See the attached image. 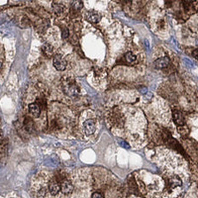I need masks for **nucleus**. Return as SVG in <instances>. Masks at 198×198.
I'll return each instance as SVG.
<instances>
[{
    "instance_id": "f257e3e1",
    "label": "nucleus",
    "mask_w": 198,
    "mask_h": 198,
    "mask_svg": "<svg viewBox=\"0 0 198 198\" xmlns=\"http://www.w3.org/2000/svg\"><path fill=\"white\" fill-rule=\"evenodd\" d=\"M92 170L41 171L35 174L31 184L34 198H88L93 187Z\"/></svg>"
},
{
    "instance_id": "f03ea898",
    "label": "nucleus",
    "mask_w": 198,
    "mask_h": 198,
    "mask_svg": "<svg viewBox=\"0 0 198 198\" xmlns=\"http://www.w3.org/2000/svg\"><path fill=\"white\" fill-rule=\"evenodd\" d=\"M63 91L66 95L71 98H77L80 93L79 88L76 84L72 83L66 84L63 86Z\"/></svg>"
},
{
    "instance_id": "7ed1b4c3",
    "label": "nucleus",
    "mask_w": 198,
    "mask_h": 198,
    "mask_svg": "<svg viewBox=\"0 0 198 198\" xmlns=\"http://www.w3.org/2000/svg\"><path fill=\"white\" fill-rule=\"evenodd\" d=\"M53 65L57 71H65L67 66V61L63 59L61 54H56L53 59Z\"/></svg>"
},
{
    "instance_id": "20e7f679",
    "label": "nucleus",
    "mask_w": 198,
    "mask_h": 198,
    "mask_svg": "<svg viewBox=\"0 0 198 198\" xmlns=\"http://www.w3.org/2000/svg\"><path fill=\"white\" fill-rule=\"evenodd\" d=\"M173 121L178 126H184L185 119L182 113L178 110H174L172 112Z\"/></svg>"
},
{
    "instance_id": "39448f33",
    "label": "nucleus",
    "mask_w": 198,
    "mask_h": 198,
    "mask_svg": "<svg viewBox=\"0 0 198 198\" xmlns=\"http://www.w3.org/2000/svg\"><path fill=\"white\" fill-rule=\"evenodd\" d=\"M86 19L90 22L96 23L101 19V16L98 12L95 11H89L85 14Z\"/></svg>"
},
{
    "instance_id": "423d86ee",
    "label": "nucleus",
    "mask_w": 198,
    "mask_h": 198,
    "mask_svg": "<svg viewBox=\"0 0 198 198\" xmlns=\"http://www.w3.org/2000/svg\"><path fill=\"white\" fill-rule=\"evenodd\" d=\"M169 63L170 59L167 57H165L156 60L154 62V66L157 69H161L167 67Z\"/></svg>"
},
{
    "instance_id": "0eeeda50",
    "label": "nucleus",
    "mask_w": 198,
    "mask_h": 198,
    "mask_svg": "<svg viewBox=\"0 0 198 198\" xmlns=\"http://www.w3.org/2000/svg\"><path fill=\"white\" fill-rule=\"evenodd\" d=\"M168 183L170 185V187L173 188L177 186H181L182 185L181 181L180 180L178 176L174 177L173 178L171 179Z\"/></svg>"
},
{
    "instance_id": "6e6552de",
    "label": "nucleus",
    "mask_w": 198,
    "mask_h": 198,
    "mask_svg": "<svg viewBox=\"0 0 198 198\" xmlns=\"http://www.w3.org/2000/svg\"><path fill=\"white\" fill-rule=\"evenodd\" d=\"M72 7L76 10H80L83 7V2L81 1H73L72 2Z\"/></svg>"
},
{
    "instance_id": "1a4fd4ad",
    "label": "nucleus",
    "mask_w": 198,
    "mask_h": 198,
    "mask_svg": "<svg viewBox=\"0 0 198 198\" xmlns=\"http://www.w3.org/2000/svg\"><path fill=\"white\" fill-rule=\"evenodd\" d=\"M126 59L128 62H133L134 61H136V57L133 53H132L131 52H128L126 54Z\"/></svg>"
},
{
    "instance_id": "9d476101",
    "label": "nucleus",
    "mask_w": 198,
    "mask_h": 198,
    "mask_svg": "<svg viewBox=\"0 0 198 198\" xmlns=\"http://www.w3.org/2000/svg\"><path fill=\"white\" fill-rule=\"evenodd\" d=\"M178 131L182 136H185L188 134V128L185 126L178 127Z\"/></svg>"
},
{
    "instance_id": "9b49d317",
    "label": "nucleus",
    "mask_w": 198,
    "mask_h": 198,
    "mask_svg": "<svg viewBox=\"0 0 198 198\" xmlns=\"http://www.w3.org/2000/svg\"><path fill=\"white\" fill-rule=\"evenodd\" d=\"M53 8L55 11H57V12H62L63 11V6L62 5H59L58 4H54L53 5Z\"/></svg>"
},
{
    "instance_id": "f8f14e48",
    "label": "nucleus",
    "mask_w": 198,
    "mask_h": 198,
    "mask_svg": "<svg viewBox=\"0 0 198 198\" xmlns=\"http://www.w3.org/2000/svg\"><path fill=\"white\" fill-rule=\"evenodd\" d=\"M183 61H184V63L187 67H190V68H192L193 67V63L189 59H187V58H184Z\"/></svg>"
},
{
    "instance_id": "ddd939ff",
    "label": "nucleus",
    "mask_w": 198,
    "mask_h": 198,
    "mask_svg": "<svg viewBox=\"0 0 198 198\" xmlns=\"http://www.w3.org/2000/svg\"><path fill=\"white\" fill-rule=\"evenodd\" d=\"M91 198H104L103 195L100 192L98 191H96L94 192L91 195Z\"/></svg>"
},
{
    "instance_id": "4468645a",
    "label": "nucleus",
    "mask_w": 198,
    "mask_h": 198,
    "mask_svg": "<svg viewBox=\"0 0 198 198\" xmlns=\"http://www.w3.org/2000/svg\"><path fill=\"white\" fill-rule=\"evenodd\" d=\"M192 56L196 60H198V50H195L192 52Z\"/></svg>"
},
{
    "instance_id": "2eb2a0df",
    "label": "nucleus",
    "mask_w": 198,
    "mask_h": 198,
    "mask_svg": "<svg viewBox=\"0 0 198 198\" xmlns=\"http://www.w3.org/2000/svg\"><path fill=\"white\" fill-rule=\"evenodd\" d=\"M69 34V32H68V30L67 29H66L64 31H63V33H62V36H63V38H66L67 37Z\"/></svg>"
},
{
    "instance_id": "dca6fc26",
    "label": "nucleus",
    "mask_w": 198,
    "mask_h": 198,
    "mask_svg": "<svg viewBox=\"0 0 198 198\" xmlns=\"http://www.w3.org/2000/svg\"><path fill=\"white\" fill-rule=\"evenodd\" d=\"M121 145L122 147H124V148H126V149L129 148V147H130L129 145L126 142H125V141H122V142L121 143Z\"/></svg>"
},
{
    "instance_id": "f3484780",
    "label": "nucleus",
    "mask_w": 198,
    "mask_h": 198,
    "mask_svg": "<svg viewBox=\"0 0 198 198\" xmlns=\"http://www.w3.org/2000/svg\"><path fill=\"white\" fill-rule=\"evenodd\" d=\"M140 92L142 93V94H145L147 93V89L146 87H143L140 89Z\"/></svg>"
},
{
    "instance_id": "a211bd4d",
    "label": "nucleus",
    "mask_w": 198,
    "mask_h": 198,
    "mask_svg": "<svg viewBox=\"0 0 198 198\" xmlns=\"http://www.w3.org/2000/svg\"><path fill=\"white\" fill-rule=\"evenodd\" d=\"M145 45L146 47L148 48V49H149L150 48V44L149 42L148 41V40L145 39L144 41Z\"/></svg>"
}]
</instances>
